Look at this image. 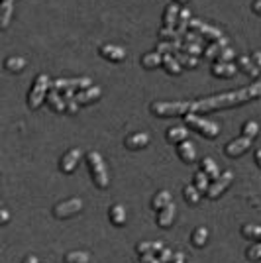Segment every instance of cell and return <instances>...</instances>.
<instances>
[{"instance_id": "f907efd6", "label": "cell", "mask_w": 261, "mask_h": 263, "mask_svg": "<svg viewBox=\"0 0 261 263\" xmlns=\"http://www.w3.org/2000/svg\"><path fill=\"white\" fill-rule=\"evenodd\" d=\"M61 95H63V99L65 100H71V99H75L77 90H61Z\"/></svg>"}, {"instance_id": "52a82bcc", "label": "cell", "mask_w": 261, "mask_h": 263, "mask_svg": "<svg viewBox=\"0 0 261 263\" xmlns=\"http://www.w3.org/2000/svg\"><path fill=\"white\" fill-rule=\"evenodd\" d=\"M189 28H191L193 32L200 33L202 37L210 40L212 44H214V42H222V40H224V33L220 32L218 28H214V26H208V24H204L202 20H198V18H191Z\"/></svg>"}, {"instance_id": "83f0119b", "label": "cell", "mask_w": 261, "mask_h": 263, "mask_svg": "<svg viewBox=\"0 0 261 263\" xmlns=\"http://www.w3.org/2000/svg\"><path fill=\"white\" fill-rule=\"evenodd\" d=\"M163 65L169 75H181V73H183V67H181V63L177 61V57H175L173 53L163 55Z\"/></svg>"}, {"instance_id": "7bdbcfd3", "label": "cell", "mask_w": 261, "mask_h": 263, "mask_svg": "<svg viewBox=\"0 0 261 263\" xmlns=\"http://www.w3.org/2000/svg\"><path fill=\"white\" fill-rule=\"evenodd\" d=\"M183 42H185V44H198V45H202V35L191 30V32H187V33H185Z\"/></svg>"}, {"instance_id": "ac0fdd59", "label": "cell", "mask_w": 261, "mask_h": 263, "mask_svg": "<svg viewBox=\"0 0 261 263\" xmlns=\"http://www.w3.org/2000/svg\"><path fill=\"white\" fill-rule=\"evenodd\" d=\"M236 61H238V69H241V71H244L248 77L253 79V77H257V75L261 73V69L253 63V59H251V57H248V55H238V59H236Z\"/></svg>"}, {"instance_id": "4dcf8cb0", "label": "cell", "mask_w": 261, "mask_h": 263, "mask_svg": "<svg viewBox=\"0 0 261 263\" xmlns=\"http://www.w3.org/2000/svg\"><path fill=\"white\" fill-rule=\"evenodd\" d=\"M183 198H185L187 204L196 206V204L200 202V191H198L195 185H187L185 189H183Z\"/></svg>"}, {"instance_id": "4fadbf2b", "label": "cell", "mask_w": 261, "mask_h": 263, "mask_svg": "<svg viewBox=\"0 0 261 263\" xmlns=\"http://www.w3.org/2000/svg\"><path fill=\"white\" fill-rule=\"evenodd\" d=\"M100 95H102V90L92 85V87L85 88V90H77L75 100L81 104V106H87V104H92L95 100L100 99Z\"/></svg>"}, {"instance_id": "44dd1931", "label": "cell", "mask_w": 261, "mask_h": 263, "mask_svg": "<svg viewBox=\"0 0 261 263\" xmlns=\"http://www.w3.org/2000/svg\"><path fill=\"white\" fill-rule=\"evenodd\" d=\"M165 138H167L169 143H183L189 140V132L183 126H173V128H169L165 132Z\"/></svg>"}, {"instance_id": "1f68e13d", "label": "cell", "mask_w": 261, "mask_h": 263, "mask_svg": "<svg viewBox=\"0 0 261 263\" xmlns=\"http://www.w3.org/2000/svg\"><path fill=\"white\" fill-rule=\"evenodd\" d=\"M191 241H193L195 248H204V243L208 241V230L204 228V226L195 228L193 234H191Z\"/></svg>"}, {"instance_id": "9c48e42d", "label": "cell", "mask_w": 261, "mask_h": 263, "mask_svg": "<svg viewBox=\"0 0 261 263\" xmlns=\"http://www.w3.org/2000/svg\"><path fill=\"white\" fill-rule=\"evenodd\" d=\"M232 181H234V173H232V171H224L222 175L218 177L216 181H212V183H210V189H208L207 197L212 198V200H216L220 195H224V193H226V189L232 185Z\"/></svg>"}, {"instance_id": "277c9868", "label": "cell", "mask_w": 261, "mask_h": 263, "mask_svg": "<svg viewBox=\"0 0 261 263\" xmlns=\"http://www.w3.org/2000/svg\"><path fill=\"white\" fill-rule=\"evenodd\" d=\"M185 122L193 132L204 136V138H210V140H212V138H218V134H220V124H216V122H212V120H207V118H200L195 112L185 114Z\"/></svg>"}, {"instance_id": "2e32d148", "label": "cell", "mask_w": 261, "mask_h": 263, "mask_svg": "<svg viewBox=\"0 0 261 263\" xmlns=\"http://www.w3.org/2000/svg\"><path fill=\"white\" fill-rule=\"evenodd\" d=\"M179 14H181V6H179V2H171V4H167L165 14H163V28H177Z\"/></svg>"}, {"instance_id": "11a10c76", "label": "cell", "mask_w": 261, "mask_h": 263, "mask_svg": "<svg viewBox=\"0 0 261 263\" xmlns=\"http://www.w3.org/2000/svg\"><path fill=\"white\" fill-rule=\"evenodd\" d=\"M175 2H187V0H175Z\"/></svg>"}, {"instance_id": "b9f144b4", "label": "cell", "mask_w": 261, "mask_h": 263, "mask_svg": "<svg viewBox=\"0 0 261 263\" xmlns=\"http://www.w3.org/2000/svg\"><path fill=\"white\" fill-rule=\"evenodd\" d=\"M246 255H248V259H251V261H259L261 259V243L251 246L250 250L246 252Z\"/></svg>"}, {"instance_id": "836d02e7", "label": "cell", "mask_w": 261, "mask_h": 263, "mask_svg": "<svg viewBox=\"0 0 261 263\" xmlns=\"http://www.w3.org/2000/svg\"><path fill=\"white\" fill-rule=\"evenodd\" d=\"M4 67H6L10 73H20V71H24V67H26V59H24V57H18V55H12V57H8V59L4 61Z\"/></svg>"}, {"instance_id": "ee69618b", "label": "cell", "mask_w": 261, "mask_h": 263, "mask_svg": "<svg viewBox=\"0 0 261 263\" xmlns=\"http://www.w3.org/2000/svg\"><path fill=\"white\" fill-rule=\"evenodd\" d=\"M157 257H159V261H161V263H171V261H173V257H175V253H173V250L163 248L161 252L157 253Z\"/></svg>"}, {"instance_id": "681fc988", "label": "cell", "mask_w": 261, "mask_h": 263, "mask_svg": "<svg viewBox=\"0 0 261 263\" xmlns=\"http://www.w3.org/2000/svg\"><path fill=\"white\" fill-rule=\"evenodd\" d=\"M0 216H2V226H6L8 224V220H10V214H8V210H0Z\"/></svg>"}, {"instance_id": "816d5d0a", "label": "cell", "mask_w": 261, "mask_h": 263, "mask_svg": "<svg viewBox=\"0 0 261 263\" xmlns=\"http://www.w3.org/2000/svg\"><path fill=\"white\" fill-rule=\"evenodd\" d=\"M251 8H253V12H255V14H259V16H261V0H255V2L251 4Z\"/></svg>"}, {"instance_id": "d590c367", "label": "cell", "mask_w": 261, "mask_h": 263, "mask_svg": "<svg viewBox=\"0 0 261 263\" xmlns=\"http://www.w3.org/2000/svg\"><path fill=\"white\" fill-rule=\"evenodd\" d=\"M195 186L200 191V193H208V189H210V177L200 169V171H196L195 173Z\"/></svg>"}, {"instance_id": "9a60e30c", "label": "cell", "mask_w": 261, "mask_h": 263, "mask_svg": "<svg viewBox=\"0 0 261 263\" xmlns=\"http://www.w3.org/2000/svg\"><path fill=\"white\" fill-rule=\"evenodd\" d=\"M177 155H179V159L183 161V163H195V159H196V149H195V145L189 142H183V143H177Z\"/></svg>"}, {"instance_id": "cb8c5ba5", "label": "cell", "mask_w": 261, "mask_h": 263, "mask_svg": "<svg viewBox=\"0 0 261 263\" xmlns=\"http://www.w3.org/2000/svg\"><path fill=\"white\" fill-rule=\"evenodd\" d=\"M181 49H183V42H181V40H171V42L161 40V42L157 44V47H155V51H159L161 55L177 53V51H181Z\"/></svg>"}, {"instance_id": "8992f818", "label": "cell", "mask_w": 261, "mask_h": 263, "mask_svg": "<svg viewBox=\"0 0 261 263\" xmlns=\"http://www.w3.org/2000/svg\"><path fill=\"white\" fill-rule=\"evenodd\" d=\"M83 210V200L81 198H67L63 202H57L53 206V216L57 220H67L73 218Z\"/></svg>"}, {"instance_id": "60d3db41", "label": "cell", "mask_w": 261, "mask_h": 263, "mask_svg": "<svg viewBox=\"0 0 261 263\" xmlns=\"http://www.w3.org/2000/svg\"><path fill=\"white\" fill-rule=\"evenodd\" d=\"M181 51H185V53H189V55H195V57L204 53L202 45H198V44H183V49H181Z\"/></svg>"}, {"instance_id": "e575fe53", "label": "cell", "mask_w": 261, "mask_h": 263, "mask_svg": "<svg viewBox=\"0 0 261 263\" xmlns=\"http://www.w3.org/2000/svg\"><path fill=\"white\" fill-rule=\"evenodd\" d=\"M173 55L181 63V67H185V69H196V65H198V57H195V55H189L185 51H177Z\"/></svg>"}, {"instance_id": "484cf974", "label": "cell", "mask_w": 261, "mask_h": 263, "mask_svg": "<svg viewBox=\"0 0 261 263\" xmlns=\"http://www.w3.org/2000/svg\"><path fill=\"white\" fill-rule=\"evenodd\" d=\"M173 202V198H171V193L169 191H159L155 197L152 198V209L153 210H163L167 204H171Z\"/></svg>"}, {"instance_id": "7402d4cb", "label": "cell", "mask_w": 261, "mask_h": 263, "mask_svg": "<svg viewBox=\"0 0 261 263\" xmlns=\"http://www.w3.org/2000/svg\"><path fill=\"white\" fill-rule=\"evenodd\" d=\"M108 218L116 228H122V226L126 224V218H128V216H126V209H124L122 204H114V206H110Z\"/></svg>"}, {"instance_id": "4316f807", "label": "cell", "mask_w": 261, "mask_h": 263, "mask_svg": "<svg viewBox=\"0 0 261 263\" xmlns=\"http://www.w3.org/2000/svg\"><path fill=\"white\" fill-rule=\"evenodd\" d=\"M200 169H202V171H204L212 181H216L218 177L222 175V173H220V169H218L216 161H214L212 157H204V159L200 161Z\"/></svg>"}, {"instance_id": "7c38bea8", "label": "cell", "mask_w": 261, "mask_h": 263, "mask_svg": "<svg viewBox=\"0 0 261 263\" xmlns=\"http://www.w3.org/2000/svg\"><path fill=\"white\" fill-rule=\"evenodd\" d=\"M98 53H100V57L108 59V61H112V63H120V61L126 59V51L114 44H102L100 47H98Z\"/></svg>"}, {"instance_id": "f546056e", "label": "cell", "mask_w": 261, "mask_h": 263, "mask_svg": "<svg viewBox=\"0 0 261 263\" xmlns=\"http://www.w3.org/2000/svg\"><path fill=\"white\" fill-rule=\"evenodd\" d=\"M191 10L189 8H181V14H179V22H177V33H179V37L183 40L187 33V28H189V22H191Z\"/></svg>"}, {"instance_id": "8fae6325", "label": "cell", "mask_w": 261, "mask_h": 263, "mask_svg": "<svg viewBox=\"0 0 261 263\" xmlns=\"http://www.w3.org/2000/svg\"><path fill=\"white\" fill-rule=\"evenodd\" d=\"M251 147V140L250 138H246V136H241V138H236V140H232V142L224 147V152L228 157H239V155H244L248 149Z\"/></svg>"}, {"instance_id": "7a4b0ae2", "label": "cell", "mask_w": 261, "mask_h": 263, "mask_svg": "<svg viewBox=\"0 0 261 263\" xmlns=\"http://www.w3.org/2000/svg\"><path fill=\"white\" fill-rule=\"evenodd\" d=\"M85 159H87L88 171H90V177H92V183H95L98 189H108V185H110L108 171H106V167H104V161H102L100 154L95 152V149H90V152H87Z\"/></svg>"}, {"instance_id": "8d00e7d4", "label": "cell", "mask_w": 261, "mask_h": 263, "mask_svg": "<svg viewBox=\"0 0 261 263\" xmlns=\"http://www.w3.org/2000/svg\"><path fill=\"white\" fill-rule=\"evenodd\" d=\"M241 236L248 238V240L261 241V226H257V224H246V226H241Z\"/></svg>"}, {"instance_id": "f1b7e54d", "label": "cell", "mask_w": 261, "mask_h": 263, "mask_svg": "<svg viewBox=\"0 0 261 263\" xmlns=\"http://www.w3.org/2000/svg\"><path fill=\"white\" fill-rule=\"evenodd\" d=\"M159 65H163V55L159 51H152V53H145L142 57V67H145V69H155Z\"/></svg>"}, {"instance_id": "6f0895ef", "label": "cell", "mask_w": 261, "mask_h": 263, "mask_svg": "<svg viewBox=\"0 0 261 263\" xmlns=\"http://www.w3.org/2000/svg\"><path fill=\"white\" fill-rule=\"evenodd\" d=\"M12 2H14V0H12Z\"/></svg>"}, {"instance_id": "f5cc1de1", "label": "cell", "mask_w": 261, "mask_h": 263, "mask_svg": "<svg viewBox=\"0 0 261 263\" xmlns=\"http://www.w3.org/2000/svg\"><path fill=\"white\" fill-rule=\"evenodd\" d=\"M22 263H38V257H35V255H28Z\"/></svg>"}, {"instance_id": "ffe728a7", "label": "cell", "mask_w": 261, "mask_h": 263, "mask_svg": "<svg viewBox=\"0 0 261 263\" xmlns=\"http://www.w3.org/2000/svg\"><path fill=\"white\" fill-rule=\"evenodd\" d=\"M47 104L51 106L53 112H67V100L63 99V95L59 90H49L47 92Z\"/></svg>"}, {"instance_id": "7dc6e473", "label": "cell", "mask_w": 261, "mask_h": 263, "mask_svg": "<svg viewBox=\"0 0 261 263\" xmlns=\"http://www.w3.org/2000/svg\"><path fill=\"white\" fill-rule=\"evenodd\" d=\"M251 59H253V63L261 69V51H253V53H251Z\"/></svg>"}, {"instance_id": "f6af8a7d", "label": "cell", "mask_w": 261, "mask_h": 263, "mask_svg": "<svg viewBox=\"0 0 261 263\" xmlns=\"http://www.w3.org/2000/svg\"><path fill=\"white\" fill-rule=\"evenodd\" d=\"M79 102H77L75 99H71V100H67V114H77L79 112Z\"/></svg>"}, {"instance_id": "5b68a950", "label": "cell", "mask_w": 261, "mask_h": 263, "mask_svg": "<svg viewBox=\"0 0 261 263\" xmlns=\"http://www.w3.org/2000/svg\"><path fill=\"white\" fill-rule=\"evenodd\" d=\"M51 83H53V81H49L47 75H38V77H35L32 88H30V95H28V106H30V108L38 110L44 104L45 97H47V92H49V88H51Z\"/></svg>"}, {"instance_id": "ab89813d", "label": "cell", "mask_w": 261, "mask_h": 263, "mask_svg": "<svg viewBox=\"0 0 261 263\" xmlns=\"http://www.w3.org/2000/svg\"><path fill=\"white\" fill-rule=\"evenodd\" d=\"M234 59H236V51H234V49H232V47H224V49H222V51H220V55H218V59L216 61H224V63H232V61H234Z\"/></svg>"}, {"instance_id": "603a6c76", "label": "cell", "mask_w": 261, "mask_h": 263, "mask_svg": "<svg viewBox=\"0 0 261 263\" xmlns=\"http://www.w3.org/2000/svg\"><path fill=\"white\" fill-rule=\"evenodd\" d=\"M163 248V241H140L136 246V252L140 253V255H145V253H155L157 255Z\"/></svg>"}, {"instance_id": "9f6ffc18", "label": "cell", "mask_w": 261, "mask_h": 263, "mask_svg": "<svg viewBox=\"0 0 261 263\" xmlns=\"http://www.w3.org/2000/svg\"><path fill=\"white\" fill-rule=\"evenodd\" d=\"M136 263H142V261H136Z\"/></svg>"}, {"instance_id": "ba28073f", "label": "cell", "mask_w": 261, "mask_h": 263, "mask_svg": "<svg viewBox=\"0 0 261 263\" xmlns=\"http://www.w3.org/2000/svg\"><path fill=\"white\" fill-rule=\"evenodd\" d=\"M92 87V81L88 77H79V79H55L51 83L53 90H85V88Z\"/></svg>"}, {"instance_id": "c3c4849f", "label": "cell", "mask_w": 261, "mask_h": 263, "mask_svg": "<svg viewBox=\"0 0 261 263\" xmlns=\"http://www.w3.org/2000/svg\"><path fill=\"white\" fill-rule=\"evenodd\" d=\"M171 263H185V253L183 252H177L175 253V257H173V261Z\"/></svg>"}, {"instance_id": "5bb4252c", "label": "cell", "mask_w": 261, "mask_h": 263, "mask_svg": "<svg viewBox=\"0 0 261 263\" xmlns=\"http://www.w3.org/2000/svg\"><path fill=\"white\" fill-rule=\"evenodd\" d=\"M150 143V136L145 134V132H136V134H130L126 140H124V145L128 147V149H142Z\"/></svg>"}, {"instance_id": "6da1fadb", "label": "cell", "mask_w": 261, "mask_h": 263, "mask_svg": "<svg viewBox=\"0 0 261 263\" xmlns=\"http://www.w3.org/2000/svg\"><path fill=\"white\" fill-rule=\"evenodd\" d=\"M257 97H261V81L246 88H239V90L222 92V95H214V97H208V99L195 100L193 102V112L195 114H204V112H212V110L232 108V106L246 104V102H250L251 99H257Z\"/></svg>"}, {"instance_id": "d6986e66", "label": "cell", "mask_w": 261, "mask_h": 263, "mask_svg": "<svg viewBox=\"0 0 261 263\" xmlns=\"http://www.w3.org/2000/svg\"><path fill=\"white\" fill-rule=\"evenodd\" d=\"M175 214H177V209H175V204H167L163 210H159L157 212V226H161V228H169L171 224H173L175 220Z\"/></svg>"}, {"instance_id": "74e56055", "label": "cell", "mask_w": 261, "mask_h": 263, "mask_svg": "<svg viewBox=\"0 0 261 263\" xmlns=\"http://www.w3.org/2000/svg\"><path fill=\"white\" fill-rule=\"evenodd\" d=\"M65 263H90V255L87 252H69L65 255Z\"/></svg>"}, {"instance_id": "d6a6232c", "label": "cell", "mask_w": 261, "mask_h": 263, "mask_svg": "<svg viewBox=\"0 0 261 263\" xmlns=\"http://www.w3.org/2000/svg\"><path fill=\"white\" fill-rule=\"evenodd\" d=\"M224 47H228V40L224 37L222 42H214V44H210L204 49V59H218V55H220V51L224 49Z\"/></svg>"}, {"instance_id": "30bf717a", "label": "cell", "mask_w": 261, "mask_h": 263, "mask_svg": "<svg viewBox=\"0 0 261 263\" xmlns=\"http://www.w3.org/2000/svg\"><path fill=\"white\" fill-rule=\"evenodd\" d=\"M81 157H83V152H81L79 147L69 149V152L61 157V161H59V171L65 173V175H71V173L77 169V165H79V161H81Z\"/></svg>"}, {"instance_id": "bcb514c9", "label": "cell", "mask_w": 261, "mask_h": 263, "mask_svg": "<svg viewBox=\"0 0 261 263\" xmlns=\"http://www.w3.org/2000/svg\"><path fill=\"white\" fill-rule=\"evenodd\" d=\"M140 261L142 263H161L159 261V257H155V253H145V255H142Z\"/></svg>"}, {"instance_id": "d4e9b609", "label": "cell", "mask_w": 261, "mask_h": 263, "mask_svg": "<svg viewBox=\"0 0 261 263\" xmlns=\"http://www.w3.org/2000/svg\"><path fill=\"white\" fill-rule=\"evenodd\" d=\"M12 4H14L12 0H2L0 2V28L2 30H6L8 24H10V16H12V10H14Z\"/></svg>"}, {"instance_id": "db71d44e", "label": "cell", "mask_w": 261, "mask_h": 263, "mask_svg": "<svg viewBox=\"0 0 261 263\" xmlns=\"http://www.w3.org/2000/svg\"><path fill=\"white\" fill-rule=\"evenodd\" d=\"M255 163L261 167V147H259V149H255Z\"/></svg>"}, {"instance_id": "3957f363", "label": "cell", "mask_w": 261, "mask_h": 263, "mask_svg": "<svg viewBox=\"0 0 261 263\" xmlns=\"http://www.w3.org/2000/svg\"><path fill=\"white\" fill-rule=\"evenodd\" d=\"M153 116L169 118V116H185L193 112V102H152L150 104Z\"/></svg>"}, {"instance_id": "f35d334b", "label": "cell", "mask_w": 261, "mask_h": 263, "mask_svg": "<svg viewBox=\"0 0 261 263\" xmlns=\"http://www.w3.org/2000/svg\"><path fill=\"white\" fill-rule=\"evenodd\" d=\"M241 132H244V136H246V138L253 140V138H257V134H259V124H257L255 120H248L246 124H244Z\"/></svg>"}, {"instance_id": "e0dca14e", "label": "cell", "mask_w": 261, "mask_h": 263, "mask_svg": "<svg viewBox=\"0 0 261 263\" xmlns=\"http://www.w3.org/2000/svg\"><path fill=\"white\" fill-rule=\"evenodd\" d=\"M212 75L214 77H220V79H232L236 75V65L234 63H224V61H216L214 65H212Z\"/></svg>"}]
</instances>
